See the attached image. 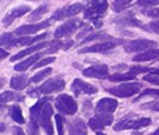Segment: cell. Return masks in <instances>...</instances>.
<instances>
[{"label":"cell","mask_w":159,"mask_h":135,"mask_svg":"<svg viewBox=\"0 0 159 135\" xmlns=\"http://www.w3.org/2000/svg\"><path fill=\"white\" fill-rule=\"evenodd\" d=\"M47 12H48V6L47 5H42V6L37 7L36 10H34L31 13H30V16H29V20H30V22L39 20V19H41V18L44 16Z\"/></svg>","instance_id":"cell-26"},{"label":"cell","mask_w":159,"mask_h":135,"mask_svg":"<svg viewBox=\"0 0 159 135\" xmlns=\"http://www.w3.org/2000/svg\"><path fill=\"white\" fill-rule=\"evenodd\" d=\"M159 59V49L152 48L146 52H143L141 54H138L133 57V61L135 62H146V61H152Z\"/></svg>","instance_id":"cell-20"},{"label":"cell","mask_w":159,"mask_h":135,"mask_svg":"<svg viewBox=\"0 0 159 135\" xmlns=\"http://www.w3.org/2000/svg\"><path fill=\"white\" fill-rule=\"evenodd\" d=\"M136 74L129 72V73H116V74H112L109 75L108 78L110 81H127V80H132L135 78Z\"/></svg>","instance_id":"cell-27"},{"label":"cell","mask_w":159,"mask_h":135,"mask_svg":"<svg viewBox=\"0 0 159 135\" xmlns=\"http://www.w3.org/2000/svg\"><path fill=\"white\" fill-rule=\"evenodd\" d=\"M55 61V57H46V59H42L41 61H39L37 64L35 65V67H32V70H36V68H40V67H44L47 65L52 64Z\"/></svg>","instance_id":"cell-37"},{"label":"cell","mask_w":159,"mask_h":135,"mask_svg":"<svg viewBox=\"0 0 159 135\" xmlns=\"http://www.w3.org/2000/svg\"><path fill=\"white\" fill-rule=\"evenodd\" d=\"M83 74L89 78H97V79H105L109 77V68L105 65H96L83 71Z\"/></svg>","instance_id":"cell-14"},{"label":"cell","mask_w":159,"mask_h":135,"mask_svg":"<svg viewBox=\"0 0 159 135\" xmlns=\"http://www.w3.org/2000/svg\"><path fill=\"white\" fill-rule=\"evenodd\" d=\"M10 116L11 119H13L15 122L19 123V124H23L25 122V119L23 117V114H22V109L19 105H12L10 108Z\"/></svg>","instance_id":"cell-25"},{"label":"cell","mask_w":159,"mask_h":135,"mask_svg":"<svg viewBox=\"0 0 159 135\" xmlns=\"http://www.w3.org/2000/svg\"><path fill=\"white\" fill-rule=\"evenodd\" d=\"M84 23L79 19H70L62 25H60L54 32V37L55 38H65V37H70L72 34L77 31L79 28H81Z\"/></svg>","instance_id":"cell-4"},{"label":"cell","mask_w":159,"mask_h":135,"mask_svg":"<svg viewBox=\"0 0 159 135\" xmlns=\"http://www.w3.org/2000/svg\"><path fill=\"white\" fill-rule=\"evenodd\" d=\"M133 0H115L114 1V11L116 12H120L122 11L123 8L127 7V5H129Z\"/></svg>","instance_id":"cell-32"},{"label":"cell","mask_w":159,"mask_h":135,"mask_svg":"<svg viewBox=\"0 0 159 135\" xmlns=\"http://www.w3.org/2000/svg\"><path fill=\"white\" fill-rule=\"evenodd\" d=\"M141 109L145 110H153V111H159V101L156 102H150V103H145L140 106Z\"/></svg>","instance_id":"cell-35"},{"label":"cell","mask_w":159,"mask_h":135,"mask_svg":"<svg viewBox=\"0 0 159 135\" xmlns=\"http://www.w3.org/2000/svg\"><path fill=\"white\" fill-rule=\"evenodd\" d=\"M72 91H73V93L75 96L97 93V88L93 85H91L89 83H85L84 80L81 79L73 80V83H72Z\"/></svg>","instance_id":"cell-13"},{"label":"cell","mask_w":159,"mask_h":135,"mask_svg":"<svg viewBox=\"0 0 159 135\" xmlns=\"http://www.w3.org/2000/svg\"><path fill=\"white\" fill-rule=\"evenodd\" d=\"M71 46H73V41H68V42H66V43L64 44V49L65 50H67Z\"/></svg>","instance_id":"cell-45"},{"label":"cell","mask_w":159,"mask_h":135,"mask_svg":"<svg viewBox=\"0 0 159 135\" xmlns=\"http://www.w3.org/2000/svg\"><path fill=\"white\" fill-rule=\"evenodd\" d=\"M152 73L156 75H159V70H152Z\"/></svg>","instance_id":"cell-46"},{"label":"cell","mask_w":159,"mask_h":135,"mask_svg":"<svg viewBox=\"0 0 159 135\" xmlns=\"http://www.w3.org/2000/svg\"><path fill=\"white\" fill-rule=\"evenodd\" d=\"M26 83H28V78L26 75H16L13 77L11 81H10V85L13 90H23L26 86Z\"/></svg>","instance_id":"cell-24"},{"label":"cell","mask_w":159,"mask_h":135,"mask_svg":"<svg viewBox=\"0 0 159 135\" xmlns=\"http://www.w3.org/2000/svg\"><path fill=\"white\" fill-rule=\"evenodd\" d=\"M50 73H52V68H46L43 71L39 72L37 74H35L31 79H30V83H39V81L44 79L46 77H48Z\"/></svg>","instance_id":"cell-31"},{"label":"cell","mask_w":159,"mask_h":135,"mask_svg":"<svg viewBox=\"0 0 159 135\" xmlns=\"http://www.w3.org/2000/svg\"><path fill=\"white\" fill-rule=\"evenodd\" d=\"M0 53H1V60H4L5 57H7L8 54L5 52V49H4V48H0Z\"/></svg>","instance_id":"cell-44"},{"label":"cell","mask_w":159,"mask_h":135,"mask_svg":"<svg viewBox=\"0 0 159 135\" xmlns=\"http://www.w3.org/2000/svg\"><path fill=\"white\" fill-rule=\"evenodd\" d=\"M143 15L153 18H158L159 17V8H148V10H143Z\"/></svg>","instance_id":"cell-39"},{"label":"cell","mask_w":159,"mask_h":135,"mask_svg":"<svg viewBox=\"0 0 159 135\" xmlns=\"http://www.w3.org/2000/svg\"><path fill=\"white\" fill-rule=\"evenodd\" d=\"M12 133H13V135H25L23 132V129L19 127H13L12 128Z\"/></svg>","instance_id":"cell-43"},{"label":"cell","mask_w":159,"mask_h":135,"mask_svg":"<svg viewBox=\"0 0 159 135\" xmlns=\"http://www.w3.org/2000/svg\"><path fill=\"white\" fill-rule=\"evenodd\" d=\"M68 135H88L85 122L79 119H74L71 123V126H70Z\"/></svg>","instance_id":"cell-21"},{"label":"cell","mask_w":159,"mask_h":135,"mask_svg":"<svg viewBox=\"0 0 159 135\" xmlns=\"http://www.w3.org/2000/svg\"><path fill=\"white\" fill-rule=\"evenodd\" d=\"M28 132L29 135H40V129H39V122L30 119L28 124Z\"/></svg>","instance_id":"cell-34"},{"label":"cell","mask_w":159,"mask_h":135,"mask_svg":"<svg viewBox=\"0 0 159 135\" xmlns=\"http://www.w3.org/2000/svg\"><path fill=\"white\" fill-rule=\"evenodd\" d=\"M146 96H153V97H158L159 98V90H153V88H147V90H145L141 96L139 97V98H143V97H146ZM138 98V99H139ZM136 99V101H138Z\"/></svg>","instance_id":"cell-40"},{"label":"cell","mask_w":159,"mask_h":135,"mask_svg":"<svg viewBox=\"0 0 159 135\" xmlns=\"http://www.w3.org/2000/svg\"><path fill=\"white\" fill-rule=\"evenodd\" d=\"M120 43H122L121 40L104 41L102 43H97V44L90 46V47L83 48V49L79 50V53L80 54H85V53H105V52H109L114 48H116V46L120 44Z\"/></svg>","instance_id":"cell-7"},{"label":"cell","mask_w":159,"mask_h":135,"mask_svg":"<svg viewBox=\"0 0 159 135\" xmlns=\"http://www.w3.org/2000/svg\"><path fill=\"white\" fill-rule=\"evenodd\" d=\"M158 46L157 42L151 40H134L128 42L125 46V50L127 53H138V52H143L147 49H152Z\"/></svg>","instance_id":"cell-6"},{"label":"cell","mask_w":159,"mask_h":135,"mask_svg":"<svg viewBox=\"0 0 159 135\" xmlns=\"http://www.w3.org/2000/svg\"><path fill=\"white\" fill-rule=\"evenodd\" d=\"M0 101L1 103H6V102H10V101H24V97H22L18 93H15V92H11V91H6V92H2L1 96H0Z\"/></svg>","instance_id":"cell-28"},{"label":"cell","mask_w":159,"mask_h":135,"mask_svg":"<svg viewBox=\"0 0 159 135\" xmlns=\"http://www.w3.org/2000/svg\"><path fill=\"white\" fill-rule=\"evenodd\" d=\"M55 121H56V128H57V134L64 135V119H62V117L60 115H56Z\"/></svg>","instance_id":"cell-38"},{"label":"cell","mask_w":159,"mask_h":135,"mask_svg":"<svg viewBox=\"0 0 159 135\" xmlns=\"http://www.w3.org/2000/svg\"><path fill=\"white\" fill-rule=\"evenodd\" d=\"M151 135H159V129H157V130H156L154 133H152Z\"/></svg>","instance_id":"cell-47"},{"label":"cell","mask_w":159,"mask_h":135,"mask_svg":"<svg viewBox=\"0 0 159 135\" xmlns=\"http://www.w3.org/2000/svg\"><path fill=\"white\" fill-rule=\"evenodd\" d=\"M108 10V0H92L88 7L84 10V18L95 22V24L98 26V23L101 18L105 15Z\"/></svg>","instance_id":"cell-1"},{"label":"cell","mask_w":159,"mask_h":135,"mask_svg":"<svg viewBox=\"0 0 159 135\" xmlns=\"http://www.w3.org/2000/svg\"><path fill=\"white\" fill-rule=\"evenodd\" d=\"M150 71V68L147 67H141V66H133L130 67V72L134 73V74H140V73H143V72Z\"/></svg>","instance_id":"cell-41"},{"label":"cell","mask_w":159,"mask_h":135,"mask_svg":"<svg viewBox=\"0 0 159 135\" xmlns=\"http://www.w3.org/2000/svg\"><path fill=\"white\" fill-rule=\"evenodd\" d=\"M13 34H10V32H6V34H2L1 37H0V44L1 47H12V43H13Z\"/></svg>","instance_id":"cell-30"},{"label":"cell","mask_w":159,"mask_h":135,"mask_svg":"<svg viewBox=\"0 0 159 135\" xmlns=\"http://www.w3.org/2000/svg\"><path fill=\"white\" fill-rule=\"evenodd\" d=\"M31 1H37V0H31Z\"/></svg>","instance_id":"cell-50"},{"label":"cell","mask_w":159,"mask_h":135,"mask_svg":"<svg viewBox=\"0 0 159 135\" xmlns=\"http://www.w3.org/2000/svg\"><path fill=\"white\" fill-rule=\"evenodd\" d=\"M95 40H108V41H112V38L110 35H108V34H105V32H96L93 35H90L88 37H85V40L81 42V44H84V43H86V42H90V41H95Z\"/></svg>","instance_id":"cell-29"},{"label":"cell","mask_w":159,"mask_h":135,"mask_svg":"<svg viewBox=\"0 0 159 135\" xmlns=\"http://www.w3.org/2000/svg\"><path fill=\"white\" fill-rule=\"evenodd\" d=\"M143 30L154 32V34H158L159 35V20H154V22H151L147 25H143Z\"/></svg>","instance_id":"cell-33"},{"label":"cell","mask_w":159,"mask_h":135,"mask_svg":"<svg viewBox=\"0 0 159 135\" xmlns=\"http://www.w3.org/2000/svg\"><path fill=\"white\" fill-rule=\"evenodd\" d=\"M54 23V19L50 18V20H46V22H42L39 24H31V25H23L20 28L16 29L15 34L18 36H30L32 34H36L42 29H46L48 26H50L52 24Z\"/></svg>","instance_id":"cell-9"},{"label":"cell","mask_w":159,"mask_h":135,"mask_svg":"<svg viewBox=\"0 0 159 135\" xmlns=\"http://www.w3.org/2000/svg\"><path fill=\"white\" fill-rule=\"evenodd\" d=\"M50 44H52V42H41V43H37V44H35V46H31V47L26 48V49H24V50H22V52H19L18 54L12 56L10 60H11V61H17V60L22 59V57H24V56L30 55V54H32L34 52H39V50H41L42 48L48 47V46H50Z\"/></svg>","instance_id":"cell-18"},{"label":"cell","mask_w":159,"mask_h":135,"mask_svg":"<svg viewBox=\"0 0 159 135\" xmlns=\"http://www.w3.org/2000/svg\"><path fill=\"white\" fill-rule=\"evenodd\" d=\"M151 123V119L147 117L136 119H126V121H121L119 123L115 124L114 130H125V129H139V128L147 127Z\"/></svg>","instance_id":"cell-8"},{"label":"cell","mask_w":159,"mask_h":135,"mask_svg":"<svg viewBox=\"0 0 159 135\" xmlns=\"http://www.w3.org/2000/svg\"><path fill=\"white\" fill-rule=\"evenodd\" d=\"M114 23L120 26H143L141 22L134 18V16H132V13H126L125 16L115 18Z\"/></svg>","instance_id":"cell-19"},{"label":"cell","mask_w":159,"mask_h":135,"mask_svg":"<svg viewBox=\"0 0 159 135\" xmlns=\"http://www.w3.org/2000/svg\"><path fill=\"white\" fill-rule=\"evenodd\" d=\"M117 108V101L114 98H102L96 104L97 114H112Z\"/></svg>","instance_id":"cell-15"},{"label":"cell","mask_w":159,"mask_h":135,"mask_svg":"<svg viewBox=\"0 0 159 135\" xmlns=\"http://www.w3.org/2000/svg\"><path fill=\"white\" fill-rule=\"evenodd\" d=\"M83 10H85V8L81 4H73L71 6H66V7L57 10L52 18L54 20H62V19H66V18H70V17L78 15Z\"/></svg>","instance_id":"cell-10"},{"label":"cell","mask_w":159,"mask_h":135,"mask_svg":"<svg viewBox=\"0 0 159 135\" xmlns=\"http://www.w3.org/2000/svg\"><path fill=\"white\" fill-rule=\"evenodd\" d=\"M138 5L143 7H151L159 5V0H138Z\"/></svg>","instance_id":"cell-36"},{"label":"cell","mask_w":159,"mask_h":135,"mask_svg":"<svg viewBox=\"0 0 159 135\" xmlns=\"http://www.w3.org/2000/svg\"><path fill=\"white\" fill-rule=\"evenodd\" d=\"M48 99H49V98L40 99L37 103L32 106L31 109H30V119L39 122V119H40V117H41V112H42V109H43V105L47 103Z\"/></svg>","instance_id":"cell-23"},{"label":"cell","mask_w":159,"mask_h":135,"mask_svg":"<svg viewBox=\"0 0 159 135\" xmlns=\"http://www.w3.org/2000/svg\"><path fill=\"white\" fill-rule=\"evenodd\" d=\"M65 85H66V83L64 79L53 78V79H48L46 83H43L40 88H37V91H39V93H42V95H50L54 92L62 91L65 88Z\"/></svg>","instance_id":"cell-5"},{"label":"cell","mask_w":159,"mask_h":135,"mask_svg":"<svg viewBox=\"0 0 159 135\" xmlns=\"http://www.w3.org/2000/svg\"><path fill=\"white\" fill-rule=\"evenodd\" d=\"M112 121L114 119L110 114H98L96 117L89 121V127L95 132H101L103 128L110 126Z\"/></svg>","instance_id":"cell-11"},{"label":"cell","mask_w":159,"mask_h":135,"mask_svg":"<svg viewBox=\"0 0 159 135\" xmlns=\"http://www.w3.org/2000/svg\"><path fill=\"white\" fill-rule=\"evenodd\" d=\"M132 135H141V133H138V132H135V133H133Z\"/></svg>","instance_id":"cell-48"},{"label":"cell","mask_w":159,"mask_h":135,"mask_svg":"<svg viewBox=\"0 0 159 135\" xmlns=\"http://www.w3.org/2000/svg\"><path fill=\"white\" fill-rule=\"evenodd\" d=\"M30 10H31V8L29 7V6H26V5H22V6H18V7L12 8L7 15L4 17V19H2V24H4L5 26H8L10 24L13 23L17 18L24 16V15H25V13H28Z\"/></svg>","instance_id":"cell-16"},{"label":"cell","mask_w":159,"mask_h":135,"mask_svg":"<svg viewBox=\"0 0 159 135\" xmlns=\"http://www.w3.org/2000/svg\"><path fill=\"white\" fill-rule=\"evenodd\" d=\"M48 36L47 32L44 34H41L39 36H35V37H29V36H24L20 38H15L13 43H12V47H23V46H31L32 43H36V42H40L41 40L46 38Z\"/></svg>","instance_id":"cell-17"},{"label":"cell","mask_w":159,"mask_h":135,"mask_svg":"<svg viewBox=\"0 0 159 135\" xmlns=\"http://www.w3.org/2000/svg\"><path fill=\"white\" fill-rule=\"evenodd\" d=\"M143 80H146V81H148L151 84H154V85H159V77H157L156 74H153V75H145Z\"/></svg>","instance_id":"cell-42"},{"label":"cell","mask_w":159,"mask_h":135,"mask_svg":"<svg viewBox=\"0 0 159 135\" xmlns=\"http://www.w3.org/2000/svg\"><path fill=\"white\" fill-rule=\"evenodd\" d=\"M140 88H141V84L139 83H125V84H121L120 86L109 88L108 92L120 98H128L136 95L140 91Z\"/></svg>","instance_id":"cell-3"},{"label":"cell","mask_w":159,"mask_h":135,"mask_svg":"<svg viewBox=\"0 0 159 135\" xmlns=\"http://www.w3.org/2000/svg\"><path fill=\"white\" fill-rule=\"evenodd\" d=\"M55 106L57 111L64 114V115H73L78 110L77 102L73 99V97L68 95L57 96L55 101Z\"/></svg>","instance_id":"cell-2"},{"label":"cell","mask_w":159,"mask_h":135,"mask_svg":"<svg viewBox=\"0 0 159 135\" xmlns=\"http://www.w3.org/2000/svg\"><path fill=\"white\" fill-rule=\"evenodd\" d=\"M52 115H53V108L49 103H46L43 105V109L41 112L40 123L48 135H53V132H54L52 126Z\"/></svg>","instance_id":"cell-12"},{"label":"cell","mask_w":159,"mask_h":135,"mask_svg":"<svg viewBox=\"0 0 159 135\" xmlns=\"http://www.w3.org/2000/svg\"><path fill=\"white\" fill-rule=\"evenodd\" d=\"M97 135H105V134H104V133H102V132H98V133H97Z\"/></svg>","instance_id":"cell-49"},{"label":"cell","mask_w":159,"mask_h":135,"mask_svg":"<svg viewBox=\"0 0 159 135\" xmlns=\"http://www.w3.org/2000/svg\"><path fill=\"white\" fill-rule=\"evenodd\" d=\"M43 54H46V53H39V54L30 56L29 59H26V60H24V61H22V62H19L18 65H16V66H15V71H17V72L26 71V70H28L30 66H32V65L35 64L36 61H39V59H40V57H42V55H43Z\"/></svg>","instance_id":"cell-22"}]
</instances>
